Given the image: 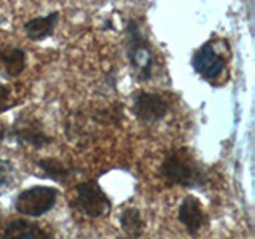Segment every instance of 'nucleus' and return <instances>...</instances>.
Returning <instances> with one entry per match:
<instances>
[{
    "label": "nucleus",
    "mask_w": 255,
    "mask_h": 239,
    "mask_svg": "<svg viewBox=\"0 0 255 239\" xmlns=\"http://www.w3.org/2000/svg\"><path fill=\"white\" fill-rule=\"evenodd\" d=\"M159 175L169 185L182 187H201L206 180L204 169L187 150H175L167 155L159 166Z\"/></svg>",
    "instance_id": "f257e3e1"
},
{
    "label": "nucleus",
    "mask_w": 255,
    "mask_h": 239,
    "mask_svg": "<svg viewBox=\"0 0 255 239\" xmlns=\"http://www.w3.org/2000/svg\"><path fill=\"white\" fill-rule=\"evenodd\" d=\"M128 34V46L126 54L129 59L131 67L137 72V77L142 80H148L151 77V67H153V51L148 42L143 37L137 21H129L126 27Z\"/></svg>",
    "instance_id": "f03ea898"
},
{
    "label": "nucleus",
    "mask_w": 255,
    "mask_h": 239,
    "mask_svg": "<svg viewBox=\"0 0 255 239\" xmlns=\"http://www.w3.org/2000/svg\"><path fill=\"white\" fill-rule=\"evenodd\" d=\"M75 207L91 219L104 217L110 212V201L96 182H82L75 187Z\"/></svg>",
    "instance_id": "7ed1b4c3"
},
{
    "label": "nucleus",
    "mask_w": 255,
    "mask_h": 239,
    "mask_svg": "<svg viewBox=\"0 0 255 239\" xmlns=\"http://www.w3.org/2000/svg\"><path fill=\"white\" fill-rule=\"evenodd\" d=\"M58 199V191L51 187H34L16 198L14 207L16 211L29 215V217H40L45 212L53 209Z\"/></svg>",
    "instance_id": "20e7f679"
},
{
    "label": "nucleus",
    "mask_w": 255,
    "mask_h": 239,
    "mask_svg": "<svg viewBox=\"0 0 255 239\" xmlns=\"http://www.w3.org/2000/svg\"><path fill=\"white\" fill-rule=\"evenodd\" d=\"M191 64H193V69L203 78L215 80L225 70L227 61L220 53L215 51V48L212 46L211 42H207L195 51L193 58H191Z\"/></svg>",
    "instance_id": "39448f33"
},
{
    "label": "nucleus",
    "mask_w": 255,
    "mask_h": 239,
    "mask_svg": "<svg viewBox=\"0 0 255 239\" xmlns=\"http://www.w3.org/2000/svg\"><path fill=\"white\" fill-rule=\"evenodd\" d=\"M167 102L161 94L158 93H147L140 91L135 93L134 102H132V110L135 117L140 121L145 123H153L161 120L167 114Z\"/></svg>",
    "instance_id": "423d86ee"
},
{
    "label": "nucleus",
    "mask_w": 255,
    "mask_h": 239,
    "mask_svg": "<svg viewBox=\"0 0 255 239\" xmlns=\"http://www.w3.org/2000/svg\"><path fill=\"white\" fill-rule=\"evenodd\" d=\"M179 220L190 235H196L204 227L206 222V214L203 211L201 203L191 196L183 199L179 207Z\"/></svg>",
    "instance_id": "0eeeda50"
},
{
    "label": "nucleus",
    "mask_w": 255,
    "mask_h": 239,
    "mask_svg": "<svg viewBox=\"0 0 255 239\" xmlns=\"http://www.w3.org/2000/svg\"><path fill=\"white\" fill-rule=\"evenodd\" d=\"M24 67H26V53L21 48H0V77L14 78L21 74Z\"/></svg>",
    "instance_id": "6e6552de"
},
{
    "label": "nucleus",
    "mask_w": 255,
    "mask_h": 239,
    "mask_svg": "<svg viewBox=\"0 0 255 239\" xmlns=\"http://www.w3.org/2000/svg\"><path fill=\"white\" fill-rule=\"evenodd\" d=\"M0 239H53V236L45 231L37 223L27 220H13L3 230Z\"/></svg>",
    "instance_id": "1a4fd4ad"
},
{
    "label": "nucleus",
    "mask_w": 255,
    "mask_h": 239,
    "mask_svg": "<svg viewBox=\"0 0 255 239\" xmlns=\"http://www.w3.org/2000/svg\"><path fill=\"white\" fill-rule=\"evenodd\" d=\"M59 14L58 13H51L43 18H34L24 24V30H26V35L30 40H43L46 37H50L53 34V30L56 27V22H58Z\"/></svg>",
    "instance_id": "9d476101"
},
{
    "label": "nucleus",
    "mask_w": 255,
    "mask_h": 239,
    "mask_svg": "<svg viewBox=\"0 0 255 239\" xmlns=\"http://www.w3.org/2000/svg\"><path fill=\"white\" fill-rule=\"evenodd\" d=\"M13 135L21 143H29L34 147H42L45 143L50 142V137H46V134L40 129L35 123H21L13 131Z\"/></svg>",
    "instance_id": "9b49d317"
},
{
    "label": "nucleus",
    "mask_w": 255,
    "mask_h": 239,
    "mask_svg": "<svg viewBox=\"0 0 255 239\" xmlns=\"http://www.w3.org/2000/svg\"><path fill=\"white\" fill-rule=\"evenodd\" d=\"M120 223H122L123 231L128 235V238L131 239H137L143 233V228H145V223H143L142 215L137 209H126L123 211L122 217H120Z\"/></svg>",
    "instance_id": "f8f14e48"
},
{
    "label": "nucleus",
    "mask_w": 255,
    "mask_h": 239,
    "mask_svg": "<svg viewBox=\"0 0 255 239\" xmlns=\"http://www.w3.org/2000/svg\"><path fill=\"white\" fill-rule=\"evenodd\" d=\"M38 166L42 167V171H45V174L48 175V177H51L54 180H66L70 175L69 167L62 161H59V159H56V158L40 159Z\"/></svg>",
    "instance_id": "ddd939ff"
},
{
    "label": "nucleus",
    "mask_w": 255,
    "mask_h": 239,
    "mask_svg": "<svg viewBox=\"0 0 255 239\" xmlns=\"http://www.w3.org/2000/svg\"><path fill=\"white\" fill-rule=\"evenodd\" d=\"M16 180V172L14 167L10 161L6 159H0V193L11 190L14 187Z\"/></svg>",
    "instance_id": "4468645a"
},
{
    "label": "nucleus",
    "mask_w": 255,
    "mask_h": 239,
    "mask_svg": "<svg viewBox=\"0 0 255 239\" xmlns=\"http://www.w3.org/2000/svg\"><path fill=\"white\" fill-rule=\"evenodd\" d=\"M11 104V90L5 85H0V112L6 110Z\"/></svg>",
    "instance_id": "2eb2a0df"
},
{
    "label": "nucleus",
    "mask_w": 255,
    "mask_h": 239,
    "mask_svg": "<svg viewBox=\"0 0 255 239\" xmlns=\"http://www.w3.org/2000/svg\"><path fill=\"white\" fill-rule=\"evenodd\" d=\"M0 219H2V206H0Z\"/></svg>",
    "instance_id": "dca6fc26"
}]
</instances>
